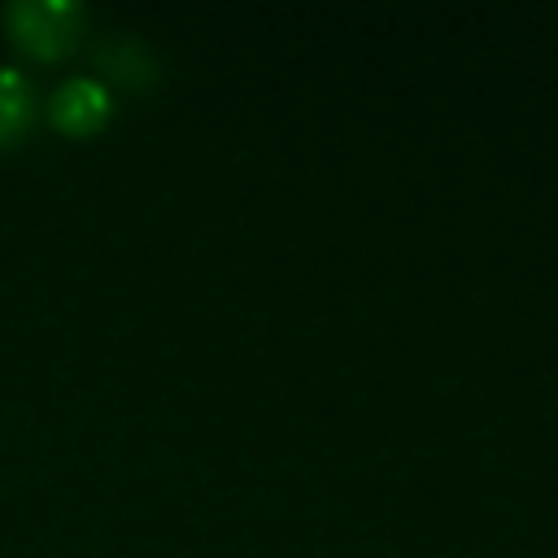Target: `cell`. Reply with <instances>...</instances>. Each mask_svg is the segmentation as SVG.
Segmentation results:
<instances>
[{"instance_id":"6da1fadb","label":"cell","mask_w":558,"mask_h":558,"mask_svg":"<svg viewBox=\"0 0 558 558\" xmlns=\"http://www.w3.org/2000/svg\"><path fill=\"white\" fill-rule=\"evenodd\" d=\"M4 26L17 39V48L35 57H57L78 39L83 4L78 0H13L4 9Z\"/></svg>"},{"instance_id":"7a4b0ae2","label":"cell","mask_w":558,"mask_h":558,"mask_svg":"<svg viewBox=\"0 0 558 558\" xmlns=\"http://www.w3.org/2000/svg\"><path fill=\"white\" fill-rule=\"evenodd\" d=\"M109 113H113V96L96 78H65L48 100V118L65 135H92L109 122Z\"/></svg>"},{"instance_id":"3957f363","label":"cell","mask_w":558,"mask_h":558,"mask_svg":"<svg viewBox=\"0 0 558 558\" xmlns=\"http://www.w3.org/2000/svg\"><path fill=\"white\" fill-rule=\"evenodd\" d=\"M31 113H35V92H31L26 74L13 65H0V144L17 140L31 122Z\"/></svg>"}]
</instances>
